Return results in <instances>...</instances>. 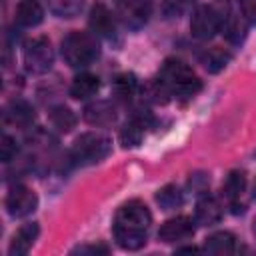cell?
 Here are the masks:
<instances>
[{
    "label": "cell",
    "mask_w": 256,
    "mask_h": 256,
    "mask_svg": "<svg viewBox=\"0 0 256 256\" xmlns=\"http://www.w3.org/2000/svg\"><path fill=\"white\" fill-rule=\"evenodd\" d=\"M152 224V214L148 206L140 200H130L122 204L114 216V238L124 250H138L146 244L148 228Z\"/></svg>",
    "instance_id": "6da1fadb"
},
{
    "label": "cell",
    "mask_w": 256,
    "mask_h": 256,
    "mask_svg": "<svg viewBox=\"0 0 256 256\" xmlns=\"http://www.w3.org/2000/svg\"><path fill=\"white\" fill-rule=\"evenodd\" d=\"M160 80L176 96H194L202 88L200 78L192 72V68L186 62H182L178 58H168L162 64Z\"/></svg>",
    "instance_id": "7a4b0ae2"
},
{
    "label": "cell",
    "mask_w": 256,
    "mask_h": 256,
    "mask_svg": "<svg viewBox=\"0 0 256 256\" xmlns=\"http://www.w3.org/2000/svg\"><path fill=\"white\" fill-rule=\"evenodd\" d=\"M62 58L72 68H84L90 66L98 58V46L96 40L86 32H70L62 40Z\"/></svg>",
    "instance_id": "3957f363"
},
{
    "label": "cell",
    "mask_w": 256,
    "mask_h": 256,
    "mask_svg": "<svg viewBox=\"0 0 256 256\" xmlns=\"http://www.w3.org/2000/svg\"><path fill=\"white\" fill-rule=\"evenodd\" d=\"M110 148H112V144L106 136L96 134V132H86L74 140L72 158L80 164H94V162H100L102 158H106L110 154Z\"/></svg>",
    "instance_id": "277c9868"
},
{
    "label": "cell",
    "mask_w": 256,
    "mask_h": 256,
    "mask_svg": "<svg viewBox=\"0 0 256 256\" xmlns=\"http://www.w3.org/2000/svg\"><path fill=\"white\" fill-rule=\"evenodd\" d=\"M24 64L32 74H44L54 64V52L44 36L32 38L24 44Z\"/></svg>",
    "instance_id": "5b68a950"
},
{
    "label": "cell",
    "mask_w": 256,
    "mask_h": 256,
    "mask_svg": "<svg viewBox=\"0 0 256 256\" xmlns=\"http://www.w3.org/2000/svg\"><path fill=\"white\" fill-rule=\"evenodd\" d=\"M222 28V16L214 6H198L190 20V32L198 40H210Z\"/></svg>",
    "instance_id": "8992f818"
},
{
    "label": "cell",
    "mask_w": 256,
    "mask_h": 256,
    "mask_svg": "<svg viewBox=\"0 0 256 256\" xmlns=\"http://www.w3.org/2000/svg\"><path fill=\"white\" fill-rule=\"evenodd\" d=\"M4 204H6V210H8V214L12 218H24V216H28V214H32L36 210L38 198L30 188L18 184V186L10 188Z\"/></svg>",
    "instance_id": "52a82bcc"
},
{
    "label": "cell",
    "mask_w": 256,
    "mask_h": 256,
    "mask_svg": "<svg viewBox=\"0 0 256 256\" xmlns=\"http://www.w3.org/2000/svg\"><path fill=\"white\" fill-rule=\"evenodd\" d=\"M194 222L192 218L188 216H176V218H170L166 220L160 230H158V238L166 244H174V242H182V240H188L192 238L194 234Z\"/></svg>",
    "instance_id": "ba28073f"
},
{
    "label": "cell",
    "mask_w": 256,
    "mask_h": 256,
    "mask_svg": "<svg viewBox=\"0 0 256 256\" xmlns=\"http://www.w3.org/2000/svg\"><path fill=\"white\" fill-rule=\"evenodd\" d=\"M150 0H116V12L126 26L138 28L150 16Z\"/></svg>",
    "instance_id": "9c48e42d"
},
{
    "label": "cell",
    "mask_w": 256,
    "mask_h": 256,
    "mask_svg": "<svg viewBox=\"0 0 256 256\" xmlns=\"http://www.w3.org/2000/svg\"><path fill=\"white\" fill-rule=\"evenodd\" d=\"M88 24H90V30H92L94 34H98V36H104V38L114 36L116 22H114L112 12H110L104 4H94V6H92Z\"/></svg>",
    "instance_id": "30bf717a"
},
{
    "label": "cell",
    "mask_w": 256,
    "mask_h": 256,
    "mask_svg": "<svg viewBox=\"0 0 256 256\" xmlns=\"http://www.w3.org/2000/svg\"><path fill=\"white\" fill-rule=\"evenodd\" d=\"M84 120L92 126H108L116 120V108L108 100L92 102L84 108Z\"/></svg>",
    "instance_id": "8fae6325"
},
{
    "label": "cell",
    "mask_w": 256,
    "mask_h": 256,
    "mask_svg": "<svg viewBox=\"0 0 256 256\" xmlns=\"http://www.w3.org/2000/svg\"><path fill=\"white\" fill-rule=\"evenodd\" d=\"M38 232H40V228H38L36 222H30V224L20 226L18 232L14 234L12 242H10L8 254H10V256H22V254H26V252L32 248L34 240L38 238Z\"/></svg>",
    "instance_id": "7c38bea8"
},
{
    "label": "cell",
    "mask_w": 256,
    "mask_h": 256,
    "mask_svg": "<svg viewBox=\"0 0 256 256\" xmlns=\"http://www.w3.org/2000/svg\"><path fill=\"white\" fill-rule=\"evenodd\" d=\"M222 218V208L220 202L212 196H202L196 202V212H194V220L200 226H212Z\"/></svg>",
    "instance_id": "4fadbf2b"
},
{
    "label": "cell",
    "mask_w": 256,
    "mask_h": 256,
    "mask_svg": "<svg viewBox=\"0 0 256 256\" xmlns=\"http://www.w3.org/2000/svg\"><path fill=\"white\" fill-rule=\"evenodd\" d=\"M44 18V10H42V4L38 0H18V6H16V22L20 26H26V28H32V26H38Z\"/></svg>",
    "instance_id": "5bb4252c"
},
{
    "label": "cell",
    "mask_w": 256,
    "mask_h": 256,
    "mask_svg": "<svg viewBox=\"0 0 256 256\" xmlns=\"http://www.w3.org/2000/svg\"><path fill=\"white\" fill-rule=\"evenodd\" d=\"M98 88H100L98 76H94L90 72H82V74H78L72 80V84H70V96L76 98V100H84V98L94 96L98 92Z\"/></svg>",
    "instance_id": "9a60e30c"
},
{
    "label": "cell",
    "mask_w": 256,
    "mask_h": 256,
    "mask_svg": "<svg viewBox=\"0 0 256 256\" xmlns=\"http://www.w3.org/2000/svg\"><path fill=\"white\" fill-rule=\"evenodd\" d=\"M244 188H246V174H244V172H240V170L230 172V174H228V178L224 180L222 194H224V198L232 204V208H234L232 212H234V214H236V210H238V198L242 196Z\"/></svg>",
    "instance_id": "2e32d148"
},
{
    "label": "cell",
    "mask_w": 256,
    "mask_h": 256,
    "mask_svg": "<svg viewBox=\"0 0 256 256\" xmlns=\"http://www.w3.org/2000/svg\"><path fill=\"white\" fill-rule=\"evenodd\" d=\"M4 120L14 124V126H28L32 120H34V110L28 102L24 100H14L6 106V112H4Z\"/></svg>",
    "instance_id": "e0dca14e"
},
{
    "label": "cell",
    "mask_w": 256,
    "mask_h": 256,
    "mask_svg": "<svg viewBox=\"0 0 256 256\" xmlns=\"http://www.w3.org/2000/svg\"><path fill=\"white\" fill-rule=\"evenodd\" d=\"M236 248V238L222 230V232H214L212 236L206 238L204 242V250L210 252V254H218V256H224V254H232Z\"/></svg>",
    "instance_id": "ac0fdd59"
},
{
    "label": "cell",
    "mask_w": 256,
    "mask_h": 256,
    "mask_svg": "<svg viewBox=\"0 0 256 256\" xmlns=\"http://www.w3.org/2000/svg\"><path fill=\"white\" fill-rule=\"evenodd\" d=\"M144 128H146V120L144 116H134L132 120H128L124 124V128L120 130V142L124 148H134L140 144L142 136H144Z\"/></svg>",
    "instance_id": "d6986e66"
},
{
    "label": "cell",
    "mask_w": 256,
    "mask_h": 256,
    "mask_svg": "<svg viewBox=\"0 0 256 256\" xmlns=\"http://www.w3.org/2000/svg\"><path fill=\"white\" fill-rule=\"evenodd\" d=\"M112 90L120 100H130L138 92V80L134 74H128V72L118 74L114 84H112Z\"/></svg>",
    "instance_id": "ffe728a7"
},
{
    "label": "cell",
    "mask_w": 256,
    "mask_h": 256,
    "mask_svg": "<svg viewBox=\"0 0 256 256\" xmlns=\"http://www.w3.org/2000/svg\"><path fill=\"white\" fill-rule=\"evenodd\" d=\"M50 122L60 132H70L76 126V114L68 106H54L50 110Z\"/></svg>",
    "instance_id": "44dd1931"
},
{
    "label": "cell",
    "mask_w": 256,
    "mask_h": 256,
    "mask_svg": "<svg viewBox=\"0 0 256 256\" xmlns=\"http://www.w3.org/2000/svg\"><path fill=\"white\" fill-rule=\"evenodd\" d=\"M156 202L160 204L162 210H174V208L182 206L184 196H182V192H180L178 186L168 184V186H164V188L158 190V194H156Z\"/></svg>",
    "instance_id": "7402d4cb"
},
{
    "label": "cell",
    "mask_w": 256,
    "mask_h": 256,
    "mask_svg": "<svg viewBox=\"0 0 256 256\" xmlns=\"http://www.w3.org/2000/svg\"><path fill=\"white\" fill-rule=\"evenodd\" d=\"M48 6L60 18H74L82 10L84 0H48Z\"/></svg>",
    "instance_id": "603a6c76"
},
{
    "label": "cell",
    "mask_w": 256,
    "mask_h": 256,
    "mask_svg": "<svg viewBox=\"0 0 256 256\" xmlns=\"http://www.w3.org/2000/svg\"><path fill=\"white\" fill-rule=\"evenodd\" d=\"M202 62H204V66H206L208 72H220V70L230 62V54H228L226 50H222V48L216 46V48H210V50L204 54Z\"/></svg>",
    "instance_id": "cb8c5ba5"
},
{
    "label": "cell",
    "mask_w": 256,
    "mask_h": 256,
    "mask_svg": "<svg viewBox=\"0 0 256 256\" xmlns=\"http://www.w3.org/2000/svg\"><path fill=\"white\" fill-rule=\"evenodd\" d=\"M222 30H224V36H226L230 42H234V44H238V42L244 40V26H242L240 20H236L234 16H228V20L222 22Z\"/></svg>",
    "instance_id": "d4e9b609"
},
{
    "label": "cell",
    "mask_w": 256,
    "mask_h": 256,
    "mask_svg": "<svg viewBox=\"0 0 256 256\" xmlns=\"http://www.w3.org/2000/svg\"><path fill=\"white\" fill-rule=\"evenodd\" d=\"M16 152H18L16 140H14L12 136L4 134V136L0 138V158H2V162H10V160L16 156Z\"/></svg>",
    "instance_id": "484cf974"
},
{
    "label": "cell",
    "mask_w": 256,
    "mask_h": 256,
    "mask_svg": "<svg viewBox=\"0 0 256 256\" xmlns=\"http://www.w3.org/2000/svg\"><path fill=\"white\" fill-rule=\"evenodd\" d=\"M238 6L242 10V16L250 24H256V0H238Z\"/></svg>",
    "instance_id": "4316f807"
},
{
    "label": "cell",
    "mask_w": 256,
    "mask_h": 256,
    "mask_svg": "<svg viewBox=\"0 0 256 256\" xmlns=\"http://www.w3.org/2000/svg\"><path fill=\"white\" fill-rule=\"evenodd\" d=\"M190 186H192L194 190H198V194H200V192H206V188H208V178H206L204 174H194V176L190 178Z\"/></svg>",
    "instance_id": "83f0119b"
},
{
    "label": "cell",
    "mask_w": 256,
    "mask_h": 256,
    "mask_svg": "<svg viewBox=\"0 0 256 256\" xmlns=\"http://www.w3.org/2000/svg\"><path fill=\"white\" fill-rule=\"evenodd\" d=\"M76 252H80V254H84V252H88V254H106V252H108V246H104V244H98V246H84V248H78Z\"/></svg>",
    "instance_id": "f1b7e54d"
},
{
    "label": "cell",
    "mask_w": 256,
    "mask_h": 256,
    "mask_svg": "<svg viewBox=\"0 0 256 256\" xmlns=\"http://www.w3.org/2000/svg\"><path fill=\"white\" fill-rule=\"evenodd\" d=\"M178 252H198V248H194V246H186V248H180Z\"/></svg>",
    "instance_id": "f546056e"
},
{
    "label": "cell",
    "mask_w": 256,
    "mask_h": 256,
    "mask_svg": "<svg viewBox=\"0 0 256 256\" xmlns=\"http://www.w3.org/2000/svg\"><path fill=\"white\" fill-rule=\"evenodd\" d=\"M252 196L256 198V180H254V188H252Z\"/></svg>",
    "instance_id": "4dcf8cb0"
},
{
    "label": "cell",
    "mask_w": 256,
    "mask_h": 256,
    "mask_svg": "<svg viewBox=\"0 0 256 256\" xmlns=\"http://www.w3.org/2000/svg\"><path fill=\"white\" fill-rule=\"evenodd\" d=\"M254 234H256V220H254Z\"/></svg>",
    "instance_id": "1f68e13d"
}]
</instances>
